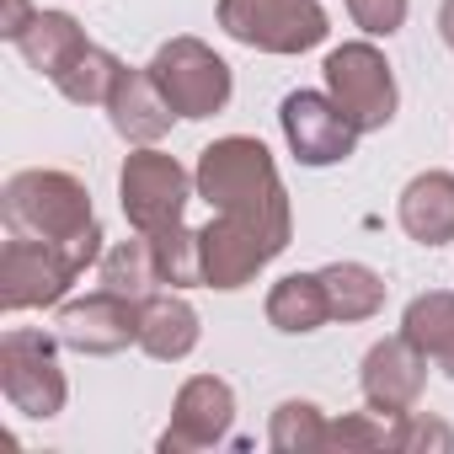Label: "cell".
Wrapping results in <instances>:
<instances>
[{"label":"cell","instance_id":"6da1fadb","mask_svg":"<svg viewBox=\"0 0 454 454\" xmlns=\"http://www.w3.org/2000/svg\"><path fill=\"white\" fill-rule=\"evenodd\" d=\"M192 187H198V198L214 214L252 224V231H262L268 241H278L289 252V241H294V203H289L278 160H273V150L262 139L224 134V139L203 145L198 166H192Z\"/></svg>","mask_w":454,"mask_h":454},{"label":"cell","instance_id":"7a4b0ae2","mask_svg":"<svg viewBox=\"0 0 454 454\" xmlns=\"http://www.w3.org/2000/svg\"><path fill=\"white\" fill-rule=\"evenodd\" d=\"M102 224H86L70 241H33V236H6L0 247V310L22 316V310H49L65 305L75 278L102 262Z\"/></svg>","mask_w":454,"mask_h":454},{"label":"cell","instance_id":"3957f363","mask_svg":"<svg viewBox=\"0 0 454 454\" xmlns=\"http://www.w3.org/2000/svg\"><path fill=\"white\" fill-rule=\"evenodd\" d=\"M0 219H6L12 236L70 241L86 224H97V208H91V187L75 171L27 166V171H12L6 187H0Z\"/></svg>","mask_w":454,"mask_h":454},{"label":"cell","instance_id":"277c9868","mask_svg":"<svg viewBox=\"0 0 454 454\" xmlns=\"http://www.w3.org/2000/svg\"><path fill=\"white\" fill-rule=\"evenodd\" d=\"M214 22H219L224 38H236L241 49L278 54V59L310 54L332 33L321 0H219Z\"/></svg>","mask_w":454,"mask_h":454},{"label":"cell","instance_id":"5b68a950","mask_svg":"<svg viewBox=\"0 0 454 454\" xmlns=\"http://www.w3.org/2000/svg\"><path fill=\"white\" fill-rule=\"evenodd\" d=\"M192 192H198L192 171L176 155H166L160 145H129V155L118 166V208L129 219V231L160 236L171 224H182Z\"/></svg>","mask_w":454,"mask_h":454},{"label":"cell","instance_id":"8992f818","mask_svg":"<svg viewBox=\"0 0 454 454\" xmlns=\"http://www.w3.org/2000/svg\"><path fill=\"white\" fill-rule=\"evenodd\" d=\"M59 332L38 326H12L0 337V395L12 411L33 422H54L70 401V380L59 369Z\"/></svg>","mask_w":454,"mask_h":454},{"label":"cell","instance_id":"52a82bcc","mask_svg":"<svg viewBox=\"0 0 454 454\" xmlns=\"http://www.w3.org/2000/svg\"><path fill=\"white\" fill-rule=\"evenodd\" d=\"M145 70L155 75V86L171 102V113L187 118V123H203V118L224 113V107H231V97H236L231 65H224L203 38H187V33L182 38H166Z\"/></svg>","mask_w":454,"mask_h":454},{"label":"cell","instance_id":"ba28073f","mask_svg":"<svg viewBox=\"0 0 454 454\" xmlns=\"http://www.w3.org/2000/svg\"><path fill=\"white\" fill-rule=\"evenodd\" d=\"M321 75H326L332 102L358 123V134H380V129H390V123H395L401 86H395L390 59H385L369 38H353V43L332 49V54H326V65H321Z\"/></svg>","mask_w":454,"mask_h":454},{"label":"cell","instance_id":"9c48e42d","mask_svg":"<svg viewBox=\"0 0 454 454\" xmlns=\"http://www.w3.org/2000/svg\"><path fill=\"white\" fill-rule=\"evenodd\" d=\"M278 129H284L289 155L310 171L342 166L358 150V123L332 102V91H289L278 107Z\"/></svg>","mask_w":454,"mask_h":454},{"label":"cell","instance_id":"30bf717a","mask_svg":"<svg viewBox=\"0 0 454 454\" xmlns=\"http://www.w3.org/2000/svg\"><path fill=\"white\" fill-rule=\"evenodd\" d=\"M236 427V390L219 374H187L171 395V422L155 438L160 454H192V449H214Z\"/></svg>","mask_w":454,"mask_h":454},{"label":"cell","instance_id":"8fae6325","mask_svg":"<svg viewBox=\"0 0 454 454\" xmlns=\"http://www.w3.org/2000/svg\"><path fill=\"white\" fill-rule=\"evenodd\" d=\"M54 332L81 358H113L123 348H139V300H123L113 289H97L86 300H65L54 316Z\"/></svg>","mask_w":454,"mask_h":454},{"label":"cell","instance_id":"7c38bea8","mask_svg":"<svg viewBox=\"0 0 454 454\" xmlns=\"http://www.w3.org/2000/svg\"><path fill=\"white\" fill-rule=\"evenodd\" d=\"M198 247H203V289H219V294L257 284V273L273 257H284L278 241H268L262 231H252L241 219H224V214H214L198 231Z\"/></svg>","mask_w":454,"mask_h":454},{"label":"cell","instance_id":"4fadbf2b","mask_svg":"<svg viewBox=\"0 0 454 454\" xmlns=\"http://www.w3.org/2000/svg\"><path fill=\"white\" fill-rule=\"evenodd\" d=\"M358 390H364V406L380 411V417H406L417 411L422 390H427V358L395 332V337H380L364 364H358Z\"/></svg>","mask_w":454,"mask_h":454},{"label":"cell","instance_id":"5bb4252c","mask_svg":"<svg viewBox=\"0 0 454 454\" xmlns=\"http://www.w3.org/2000/svg\"><path fill=\"white\" fill-rule=\"evenodd\" d=\"M102 113H107L113 134H118L123 145H160V139L171 134V123H176V113H171V102L160 97L155 75H150V70H134V65L118 70L113 97H107Z\"/></svg>","mask_w":454,"mask_h":454},{"label":"cell","instance_id":"9a60e30c","mask_svg":"<svg viewBox=\"0 0 454 454\" xmlns=\"http://www.w3.org/2000/svg\"><path fill=\"white\" fill-rule=\"evenodd\" d=\"M395 219L406 241L449 247L454 241V171H417L395 198Z\"/></svg>","mask_w":454,"mask_h":454},{"label":"cell","instance_id":"2e32d148","mask_svg":"<svg viewBox=\"0 0 454 454\" xmlns=\"http://www.w3.org/2000/svg\"><path fill=\"white\" fill-rule=\"evenodd\" d=\"M203 337V321L198 310L182 300V289H166V294H150L139 300V353L155 358V364H182L192 358Z\"/></svg>","mask_w":454,"mask_h":454},{"label":"cell","instance_id":"e0dca14e","mask_svg":"<svg viewBox=\"0 0 454 454\" xmlns=\"http://www.w3.org/2000/svg\"><path fill=\"white\" fill-rule=\"evenodd\" d=\"M262 316H268V326L284 332V337H310V332H321V326L332 321V300H326L321 273H284V278L268 289Z\"/></svg>","mask_w":454,"mask_h":454},{"label":"cell","instance_id":"ac0fdd59","mask_svg":"<svg viewBox=\"0 0 454 454\" xmlns=\"http://www.w3.org/2000/svg\"><path fill=\"white\" fill-rule=\"evenodd\" d=\"M401 337L443 374L454 380V289H427L401 310Z\"/></svg>","mask_w":454,"mask_h":454},{"label":"cell","instance_id":"d6986e66","mask_svg":"<svg viewBox=\"0 0 454 454\" xmlns=\"http://www.w3.org/2000/svg\"><path fill=\"white\" fill-rule=\"evenodd\" d=\"M86 43H91V38L81 33V22H75L70 12H43V6H38V12H33V22L12 38V49H17L38 75H49V81H54V75H59V70H65Z\"/></svg>","mask_w":454,"mask_h":454},{"label":"cell","instance_id":"ffe728a7","mask_svg":"<svg viewBox=\"0 0 454 454\" xmlns=\"http://www.w3.org/2000/svg\"><path fill=\"white\" fill-rule=\"evenodd\" d=\"M321 284H326V300H332V321L353 326V321H374L385 310V278L369 268V262H326L321 268Z\"/></svg>","mask_w":454,"mask_h":454},{"label":"cell","instance_id":"44dd1931","mask_svg":"<svg viewBox=\"0 0 454 454\" xmlns=\"http://www.w3.org/2000/svg\"><path fill=\"white\" fill-rule=\"evenodd\" d=\"M97 278H102V289H113V294H123V300H150V294L160 289L150 236L134 231V241H113V247L102 252V262H97Z\"/></svg>","mask_w":454,"mask_h":454},{"label":"cell","instance_id":"7402d4cb","mask_svg":"<svg viewBox=\"0 0 454 454\" xmlns=\"http://www.w3.org/2000/svg\"><path fill=\"white\" fill-rule=\"evenodd\" d=\"M118 70H123V59H118L113 49L86 43V49H81V54L54 75V91H59L65 102H75V107H107Z\"/></svg>","mask_w":454,"mask_h":454},{"label":"cell","instance_id":"603a6c76","mask_svg":"<svg viewBox=\"0 0 454 454\" xmlns=\"http://www.w3.org/2000/svg\"><path fill=\"white\" fill-rule=\"evenodd\" d=\"M268 443L278 454H321L326 449V411L316 401H278L268 417Z\"/></svg>","mask_w":454,"mask_h":454},{"label":"cell","instance_id":"cb8c5ba5","mask_svg":"<svg viewBox=\"0 0 454 454\" xmlns=\"http://www.w3.org/2000/svg\"><path fill=\"white\" fill-rule=\"evenodd\" d=\"M155 247V273L166 289H203V247H198V231L187 224H171V231L150 236Z\"/></svg>","mask_w":454,"mask_h":454},{"label":"cell","instance_id":"d4e9b609","mask_svg":"<svg viewBox=\"0 0 454 454\" xmlns=\"http://www.w3.org/2000/svg\"><path fill=\"white\" fill-rule=\"evenodd\" d=\"M390 449L395 454H454V427L427 411H406L390 422Z\"/></svg>","mask_w":454,"mask_h":454},{"label":"cell","instance_id":"484cf974","mask_svg":"<svg viewBox=\"0 0 454 454\" xmlns=\"http://www.w3.org/2000/svg\"><path fill=\"white\" fill-rule=\"evenodd\" d=\"M326 449H342V454H353V449H390V417H380V411H342V417L326 422Z\"/></svg>","mask_w":454,"mask_h":454},{"label":"cell","instance_id":"4316f807","mask_svg":"<svg viewBox=\"0 0 454 454\" xmlns=\"http://www.w3.org/2000/svg\"><path fill=\"white\" fill-rule=\"evenodd\" d=\"M348 17L369 38H395L411 17V0H348Z\"/></svg>","mask_w":454,"mask_h":454},{"label":"cell","instance_id":"83f0119b","mask_svg":"<svg viewBox=\"0 0 454 454\" xmlns=\"http://www.w3.org/2000/svg\"><path fill=\"white\" fill-rule=\"evenodd\" d=\"M33 12H38L33 0H6V17H0V38L12 43V38H17V33H22V27L33 22Z\"/></svg>","mask_w":454,"mask_h":454},{"label":"cell","instance_id":"f1b7e54d","mask_svg":"<svg viewBox=\"0 0 454 454\" xmlns=\"http://www.w3.org/2000/svg\"><path fill=\"white\" fill-rule=\"evenodd\" d=\"M438 38H443V49L454 54V0H443V6H438Z\"/></svg>","mask_w":454,"mask_h":454}]
</instances>
